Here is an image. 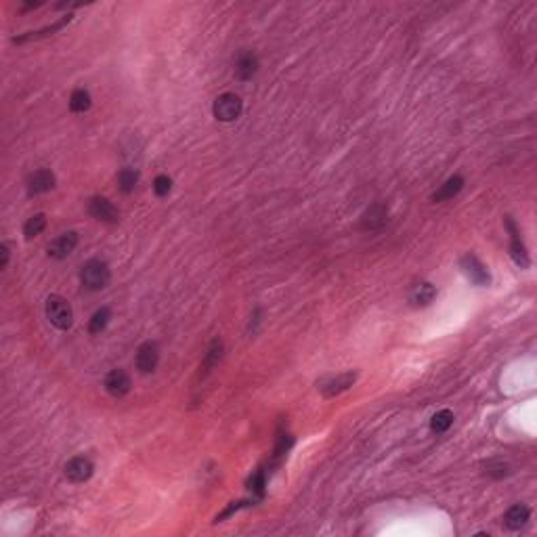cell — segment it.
I'll return each mask as SVG.
<instances>
[{
	"label": "cell",
	"mask_w": 537,
	"mask_h": 537,
	"mask_svg": "<svg viewBox=\"0 0 537 537\" xmlns=\"http://www.w3.org/2000/svg\"><path fill=\"white\" fill-rule=\"evenodd\" d=\"M80 282L88 292H99L110 286L112 282V271L110 264L101 258H90L82 264L80 268Z\"/></svg>",
	"instance_id": "cell-1"
},
{
	"label": "cell",
	"mask_w": 537,
	"mask_h": 537,
	"mask_svg": "<svg viewBox=\"0 0 537 537\" xmlns=\"http://www.w3.org/2000/svg\"><path fill=\"white\" fill-rule=\"evenodd\" d=\"M45 315L47 319L51 321L53 327L61 329V332H67L72 325H74V309L72 305L67 302L63 296L59 294H51L47 298V305H45Z\"/></svg>",
	"instance_id": "cell-2"
},
{
	"label": "cell",
	"mask_w": 537,
	"mask_h": 537,
	"mask_svg": "<svg viewBox=\"0 0 537 537\" xmlns=\"http://www.w3.org/2000/svg\"><path fill=\"white\" fill-rule=\"evenodd\" d=\"M244 112V103L242 99L235 95V92H223L214 99L212 103V116L218 120V122H235Z\"/></svg>",
	"instance_id": "cell-3"
},
{
	"label": "cell",
	"mask_w": 537,
	"mask_h": 537,
	"mask_svg": "<svg viewBox=\"0 0 537 537\" xmlns=\"http://www.w3.org/2000/svg\"><path fill=\"white\" fill-rule=\"evenodd\" d=\"M503 225H506L508 233H510V256L514 260L516 266L521 268H527L531 264V258H529V252H527V246L521 238V229L519 225L514 223L512 216H503Z\"/></svg>",
	"instance_id": "cell-4"
},
{
	"label": "cell",
	"mask_w": 537,
	"mask_h": 537,
	"mask_svg": "<svg viewBox=\"0 0 537 537\" xmlns=\"http://www.w3.org/2000/svg\"><path fill=\"white\" fill-rule=\"evenodd\" d=\"M95 473V464L90 458L86 455H76L72 460H67V464L63 466V475L70 483H86Z\"/></svg>",
	"instance_id": "cell-5"
},
{
	"label": "cell",
	"mask_w": 537,
	"mask_h": 537,
	"mask_svg": "<svg viewBox=\"0 0 537 537\" xmlns=\"http://www.w3.org/2000/svg\"><path fill=\"white\" fill-rule=\"evenodd\" d=\"M258 67H260V61H258L256 53L240 51V55L235 57V63H233V76L238 82H250L258 74Z\"/></svg>",
	"instance_id": "cell-6"
},
{
	"label": "cell",
	"mask_w": 537,
	"mask_h": 537,
	"mask_svg": "<svg viewBox=\"0 0 537 537\" xmlns=\"http://www.w3.org/2000/svg\"><path fill=\"white\" fill-rule=\"evenodd\" d=\"M460 266H462V271L464 275L473 282L475 286H489L491 284V275L487 271V266L475 256V254H466L460 258Z\"/></svg>",
	"instance_id": "cell-7"
},
{
	"label": "cell",
	"mask_w": 537,
	"mask_h": 537,
	"mask_svg": "<svg viewBox=\"0 0 537 537\" xmlns=\"http://www.w3.org/2000/svg\"><path fill=\"white\" fill-rule=\"evenodd\" d=\"M88 214L99 221V223H110V225H116L120 221V214H118V208L112 204L108 197H101V195H95L88 199Z\"/></svg>",
	"instance_id": "cell-8"
},
{
	"label": "cell",
	"mask_w": 537,
	"mask_h": 537,
	"mask_svg": "<svg viewBox=\"0 0 537 537\" xmlns=\"http://www.w3.org/2000/svg\"><path fill=\"white\" fill-rule=\"evenodd\" d=\"M76 246H78V233L76 231H65V233L57 235V238L47 246V254L53 260H63L76 250Z\"/></svg>",
	"instance_id": "cell-9"
},
{
	"label": "cell",
	"mask_w": 537,
	"mask_h": 537,
	"mask_svg": "<svg viewBox=\"0 0 537 537\" xmlns=\"http://www.w3.org/2000/svg\"><path fill=\"white\" fill-rule=\"evenodd\" d=\"M160 363V349L155 342H143L134 353V367L139 374H153Z\"/></svg>",
	"instance_id": "cell-10"
},
{
	"label": "cell",
	"mask_w": 537,
	"mask_h": 537,
	"mask_svg": "<svg viewBox=\"0 0 537 537\" xmlns=\"http://www.w3.org/2000/svg\"><path fill=\"white\" fill-rule=\"evenodd\" d=\"M103 388L114 399H122V397H126L130 392L132 380H130V376L124 372V369L116 367V369H112V372H108V376L103 378Z\"/></svg>",
	"instance_id": "cell-11"
},
{
	"label": "cell",
	"mask_w": 537,
	"mask_h": 537,
	"mask_svg": "<svg viewBox=\"0 0 537 537\" xmlns=\"http://www.w3.org/2000/svg\"><path fill=\"white\" fill-rule=\"evenodd\" d=\"M357 380V374L355 372H345V374H338V376H329L325 378L321 384H319V390L325 399H334L342 395L345 390H349Z\"/></svg>",
	"instance_id": "cell-12"
},
{
	"label": "cell",
	"mask_w": 537,
	"mask_h": 537,
	"mask_svg": "<svg viewBox=\"0 0 537 537\" xmlns=\"http://www.w3.org/2000/svg\"><path fill=\"white\" fill-rule=\"evenodd\" d=\"M57 185V177L49 168H38L27 177V193L29 195H40L51 191Z\"/></svg>",
	"instance_id": "cell-13"
},
{
	"label": "cell",
	"mask_w": 537,
	"mask_h": 537,
	"mask_svg": "<svg viewBox=\"0 0 537 537\" xmlns=\"http://www.w3.org/2000/svg\"><path fill=\"white\" fill-rule=\"evenodd\" d=\"M388 221V210L384 204H372L361 216V229L363 231H378L386 225Z\"/></svg>",
	"instance_id": "cell-14"
},
{
	"label": "cell",
	"mask_w": 537,
	"mask_h": 537,
	"mask_svg": "<svg viewBox=\"0 0 537 537\" xmlns=\"http://www.w3.org/2000/svg\"><path fill=\"white\" fill-rule=\"evenodd\" d=\"M434 298H436V288L430 282H420V284L412 286V290H410V302L416 309L430 307Z\"/></svg>",
	"instance_id": "cell-15"
},
{
	"label": "cell",
	"mask_w": 537,
	"mask_h": 537,
	"mask_svg": "<svg viewBox=\"0 0 537 537\" xmlns=\"http://www.w3.org/2000/svg\"><path fill=\"white\" fill-rule=\"evenodd\" d=\"M531 521V510L525 503H514L506 512H503V525L510 531H521Z\"/></svg>",
	"instance_id": "cell-16"
},
{
	"label": "cell",
	"mask_w": 537,
	"mask_h": 537,
	"mask_svg": "<svg viewBox=\"0 0 537 537\" xmlns=\"http://www.w3.org/2000/svg\"><path fill=\"white\" fill-rule=\"evenodd\" d=\"M462 189H464V177L462 175H453L432 193V201H434V204H441V201L453 199Z\"/></svg>",
	"instance_id": "cell-17"
},
{
	"label": "cell",
	"mask_w": 537,
	"mask_h": 537,
	"mask_svg": "<svg viewBox=\"0 0 537 537\" xmlns=\"http://www.w3.org/2000/svg\"><path fill=\"white\" fill-rule=\"evenodd\" d=\"M70 21H72V15H65V17H61L59 21H55L53 25H47V27H42V29H38V32H27V34H23V36L13 38V42H15V45H23V42H29V40H40V38H47V36H53L55 32L63 29Z\"/></svg>",
	"instance_id": "cell-18"
},
{
	"label": "cell",
	"mask_w": 537,
	"mask_h": 537,
	"mask_svg": "<svg viewBox=\"0 0 537 537\" xmlns=\"http://www.w3.org/2000/svg\"><path fill=\"white\" fill-rule=\"evenodd\" d=\"M223 349H225V345H223L221 338H214V340L210 342L206 355H204V361H201V376H208L212 369L218 365V361H221V357H223Z\"/></svg>",
	"instance_id": "cell-19"
},
{
	"label": "cell",
	"mask_w": 537,
	"mask_h": 537,
	"mask_svg": "<svg viewBox=\"0 0 537 537\" xmlns=\"http://www.w3.org/2000/svg\"><path fill=\"white\" fill-rule=\"evenodd\" d=\"M45 229H47V214L45 212H36V214H32L25 221L23 235H25V240H34V238H38Z\"/></svg>",
	"instance_id": "cell-20"
},
{
	"label": "cell",
	"mask_w": 537,
	"mask_h": 537,
	"mask_svg": "<svg viewBox=\"0 0 537 537\" xmlns=\"http://www.w3.org/2000/svg\"><path fill=\"white\" fill-rule=\"evenodd\" d=\"M110 319H112V311L110 307H101L92 313V317L88 319V332L92 336L101 334V332H105V327L110 325Z\"/></svg>",
	"instance_id": "cell-21"
},
{
	"label": "cell",
	"mask_w": 537,
	"mask_h": 537,
	"mask_svg": "<svg viewBox=\"0 0 537 537\" xmlns=\"http://www.w3.org/2000/svg\"><path fill=\"white\" fill-rule=\"evenodd\" d=\"M90 105H92V99H90V92L86 88H76L70 95V112L84 114V112L90 110Z\"/></svg>",
	"instance_id": "cell-22"
},
{
	"label": "cell",
	"mask_w": 537,
	"mask_h": 537,
	"mask_svg": "<svg viewBox=\"0 0 537 537\" xmlns=\"http://www.w3.org/2000/svg\"><path fill=\"white\" fill-rule=\"evenodd\" d=\"M137 183H139V173L134 171V168H122V171L118 173V189L122 191V193H132L134 191V187H137Z\"/></svg>",
	"instance_id": "cell-23"
},
{
	"label": "cell",
	"mask_w": 537,
	"mask_h": 537,
	"mask_svg": "<svg viewBox=\"0 0 537 537\" xmlns=\"http://www.w3.org/2000/svg\"><path fill=\"white\" fill-rule=\"evenodd\" d=\"M453 424V414L449 410H441V412H436L432 418H430V430L434 434H443L451 428Z\"/></svg>",
	"instance_id": "cell-24"
},
{
	"label": "cell",
	"mask_w": 537,
	"mask_h": 537,
	"mask_svg": "<svg viewBox=\"0 0 537 537\" xmlns=\"http://www.w3.org/2000/svg\"><path fill=\"white\" fill-rule=\"evenodd\" d=\"M151 189H153V193H155L158 197H166L168 193H171V189H173V179L168 177V175H158V177L153 179Z\"/></svg>",
	"instance_id": "cell-25"
},
{
	"label": "cell",
	"mask_w": 537,
	"mask_h": 537,
	"mask_svg": "<svg viewBox=\"0 0 537 537\" xmlns=\"http://www.w3.org/2000/svg\"><path fill=\"white\" fill-rule=\"evenodd\" d=\"M264 485H266V477H264L262 470H256V473L248 479V489H250L252 493L262 495V493H264Z\"/></svg>",
	"instance_id": "cell-26"
},
{
	"label": "cell",
	"mask_w": 537,
	"mask_h": 537,
	"mask_svg": "<svg viewBox=\"0 0 537 537\" xmlns=\"http://www.w3.org/2000/svg\"><path fill=\"white\" fill-rule=\"evenodd\" d=\"M487 475L491 479H503L510 475V470L503 462H491V464H487Z\"/></svg>",
	"instance_id": "cell-27"
},
{
	"label": "cell",
	"mask_w": 537,
	"mask_h": 537,
	"mask_svg": "<svg viewBox=\"0 0 537 537\" xmlns=\"http://www.w3.org/2000/svg\"><path fill=\"white\" fill-rule=\"evenodd\" d=\"M9 260H11V248H9L7 242H3L0 244V268H7Z\"/></svg>",
	"instance_id": "cell-28"
},
{
	"label": "cell",
	"mask_w": 537,
	"mask_h": 537,
	"mask_svg": "<svg viewBox=\"0 0 537 537\" xmlns=\"http://www.w3.org/2000/svg\"><path fill=\"white\" fill-rule=\"evenodd\" d=\"M244 506H248V501H233V506H229L223 514H218L216 516V523H221L223 519H227V516H231L233 512H238L240 508H244Z\"/></svg>",
	"instance_id": "cell-29"
}]
</instances>
